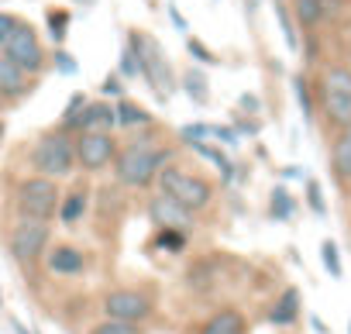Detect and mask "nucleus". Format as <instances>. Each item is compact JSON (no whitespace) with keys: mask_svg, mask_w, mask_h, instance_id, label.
<instances>
[{"mask_svg":"<svg viewBox=\"0 0 351 334\" xmlns=\"http://www.w3.org/2000/svg\"><path fill=\"white\" fill-rule=\"evenodd\" d=\"M138 73H141V69H138V56H134V52H131V45H128V49L121 52V76H128V80H131V76H138Z\"/></svg>","mask_w":351,"mask_h":334,"instance_id":"f704fd0d","label":"nucleus"},{"mask_svg":"<svg viewBox=\"0 0 351 334\" xmlns=\"http://www.w3.org/2000/svg\"><path fill=\"white\" fill-rule=\"evenodd\" d=\"M90 334H138V331H134V324H124V320H104Z\"/></svg>","mask_w":351,"mask_h":334,"instance_id":"2f4dec72","label":"nucleus"},{"mask_svg":"<svg viewBox=\"0 0 351 334\" xmlns=\"http://www.w3.org/2000/svg\"><path fill=\"white\" fill-rule=\"evenodd\" d=\"M4 56H8L14 66H21L25 73H42V69H45V49H42V42H38V35H35L32 25H21V21H18V28H14L11 38H8Z\"/></svg>","mask_w":351,"mask_h":334,"instance_id":"0eeeda50","label":"nucleus"},{"mask_svg":"<svg viewBox=\"0 0 351 334\" xmlns=\"http://www.w3.org/2000/svg\"><path fill=\"white\" fill-rule=\"evenodd\" d=\"M348 334H351V324H348Z\"/></svg>","mask_w":351,"mask_h":334,"instance_id":"c03bdc74","label":"nucleus"},{"mask_svg":"<svg viewBox=\"0 0 351 334\" xmlns=\"http://www.w3.org/2000/svg\"><path fill=\"white\" fill-rule=\"evenodd\" d=\"M293 211H296L293 197H289L282 187L272 190V217H276V221H286V217H293Z\"/></svg>","mask_w":351,"mask_h":334,"instance_id":"b1692460","label":"nucleus"},{"mask_svg":"<svg viewBox=\"0 0 351 334\" xmlns=\"http://www.w3.org/2000/svg\"><path fill=\"white\" fill-rule=\"evenodd\" d=\"M282 176H289V180H296V176H303V169H296V165H289V169H286Z\"/></svg>","mask_w":351,"mask_h":334,"instance_id":"ea45409f","label":"nucleus"},{"mask_svg":"<svg viewBox=\"0 0 351 334\" xmlns=\"http://www.w3.org/2000/svg\"><path fill=\"white\" fill-rule=\"evenodd\" d=\"M86 104H90V100H86L83 93H73V100H69L66 110H62V131H73V128H76V117L83 114Z\"/></svg>","mask_w":351,"mask_h":334,"instance_id":"a878e982","label":"nucleus"},{"mask_svg":"<svg viewBox=\"0 0 351 334\" xmlns=\"http://www.w3.org/2000/svg\"><path fill=\"white\" fill-rule=\"evenodd\" d=\"M190 148H197L204 158H210V162L217 165V169H221V176H224V180H231V176H234V165H231V158H228L221 148H214V145H207V141H193Z\"/></svg>","mask_w":351,"mask_h":334,"instance_id":"412c9836","label":"nucleus"},{"mask_svg":"<svg viewBox=\"0 0 351 334\" xmlns=\"http://www.w3.org/2000/svg\"><path fill=\"white\" fill-rule=\"evenodd\" d=\"M180 138H183L186 145L207 141V138H214V128H210V124H186V128H180Z\"/></svg>","mask_w":351,"mask_h":334,"instance_id":"cd10ccee","label":"nucleus"},{"mask_svg":"<svg viewBox=\"0 0 351 334\" xmlns=\"http://www.w3.org/2000/svg\"><path fill=\"white\" fill-rule=\"evenodd\" d=\"M45 265H49V272H56V276H76V272H83L86 259H83V252L73 248V245H56V248L45 255Z\"/></svg>","mask_w":351,"mask_h":334,"instance_id":"f8f14e48","label":"nucleus"},{"mask_svg":"<svg viewBox=\"0 0 351 334\" xmlns=\"http://www.w3.org/2000/svg\"><path fill=\"white\" fill-rule=\"evenodd\" d=\"M293 86H296V100H300V110H303V117L310 121V117H313V104H310V90H306V80H303V76H296V80H293Z\"/></svg>","mask_w":351,"mask_h":334,"instance_id":"7c9ffc66","label":"nucleus"},{"mask_svg":"<svg viewBox=\"0 0 351 334\" xmlns=\"http://www.w3.org/2000/svg\"><path fill=\"white\" fill-rule=\"evenodd\" d=\"M66 25H69V14H66V11H49V32H52V42H66Z\"/></svg>","mask_w":351,"mask_h":334,"instance_id":"c85d7f7f","label":"nucleus"},{"mask_svg":"<svg viewBox=\"0 0 351 334\" xmlns=\"http://www.w3.org/2000/svg\"><path fill=\"white\" fill-rule=\"evenodd\" d=\"M306 207L317 214V217H324L327 214V204H324V193H320V187L313 183V180H306Z\"/></svg>","mask_w":351,"mask_h":334,"instance_id":"c756f323","label":"nucleus"},{"mask_svg":"<svg viewBox=\"0 0 351 334\" xmlns=\"http://www.w3.org/2000/svg\"><path fill=\"white\" fill-rule=\"evenodd\" d=\"M241 107H245V110H258V97H248V93H245V97H241Z\"/></svg>","mask_w":351,"mask_h":334,"instance_id":"58836bf2","label":"nucleus"},{"mask_svg":"<svg viewBox=\"0 0 351 334\" xmlns=\"http://www.w3.org/2000/svg\"><path fill=\"white\" fill-rule=\"evenodd\" d=\"M320 100L334 124H341V128L351 124V69H344V66L327 69L320 80Z\"/></svg>","mask_w":351,"mask_h":334,"instance_id":"423d86ee","label":"nucleus"},{"mask_svg":"<svg viewBox=\"0 0 351 334\" xmlns=\"http://www.w3.org/2000/svg\"><path fill=\"white\" fill-rule=\"evenodd\" d=\"M18 214L21 217H32V221H52L59 214V187L56 180H45V176H32V180H21L18 187Z\"/></svg>","mask_w":351,"mask_h":334,"instance_id":"39448f33","label":"nucleus"},{"mask_svg":"<svg viewBox=\"0 0 351 334\" xmlns=\"http://www.w3.org/2000/svg\"><path fill=\"white\" fill-rule=\"evenodd\" d=\"M117 158V141L110 131H80L76 138V162L83 169L97 173L104 165H110Z\"/></svg>","mask_w":351,"mask_h":334,"instance_id":"1a4fd4ad","label":"nucleus"},{"mask_svg":"<svg viewBox=\"0 0 351 334\" xmlns=\"http://www.w3.org/2000/svg\"><path fill=\"white\" fill-rule=\"evenodd\" d=\"M276 18H279V28H282V35H286V45L296 52V49H300V42H296V28H293V21H289V11H286L282 0H276Z\"/></svg>","mask_w":351,"mask_h":334,"instance_id":"bb28decb","label":"nucleus"},{"mask_svg":"<svg viewBox=\"0 0 351 334\" xmlns=\"http://www.w3.org/2000/svg\"><path fill=\"white\" fill-rule=\"evenodd\" d=\"M183 90H186L190 100H197V104H207V100H210V93H207V76H204L200 69H186V73H183Z\"/></svg>","mask_w":351,"mask_h":334,"instance_id":"4be33fe9","label":"nucleus"},{"mask_svg":"<svg viewBox=\"0 0 351 334\" xmlns=\"http://www.w3.org/2000/svg\"><path fill=\"white\" fill-rule=\"evenodd\" d=\"M296 317H300V293L296 289H282L279 300L269 307V320L276 327H289V324H296Z\"/></svg>","mask_w":351,"mask_h":334,"instance_id":"f3484780","label":"nucleus"},{"mask_svg":"<svg viewBox=\"0 0 351 334\" xmlns=\"http://www.w3.org/2000/svg\"><path fill=\"white\" fill-rule=\"evenodd\" d=\"M32 165H35V173L45 176V180L73 176V169H76V141L66 131L45 134L35 145V152H32Z\"/></svg>","mask_w":351,"mask_h":334,"instance_id":"7ed1b4c3","label":"nucleus"},{"mask_svg":"<svg viewBox=\"0 0 351 334\" xmlns=\"http://www.w3.org/2000/svg\"><path fill=\"white\" fill-rule=\"evenodd\" d=\"M293 11L303 28H313L324 21V0H293Z\"/></svg>","mask_w":351,"mask_h":334,"instance_id":"6ab92c4d","label":"nucleus"},{"mask_svg":"<svg viewBox=\"0 0 351 334\" xmlns=\"http://www.w3.org/2000/svg\"><path fill=\"white\" fill-rule=\"evenodd\" d=\"M114 114H117V124H124V128H145V124H152V114L145 107L131 104V100H117Z\"/></svg>","mask_w":351,"mask_h":334,"instance_id":"a211bd4d","label":"nucleus"},{"mask_svg":"<svg viewBox=\"0 0 351 334\" xmlns=\"http://www.w3.org/2000/svg\"><path fill=\"white\" fill-rule=\"evenodd\" d=\"M100 90H104L107 97H121V93H124V86H121V80H117V76H107Z\"/></svg>","mask_w":351,"mask_h":334,"instance_id":"e433bc0d","label":"nucleus"},{"mask_svg":"<svg viewBox=\"0 0 351 334\" xmlns=\"http://www.w3.org/2000/svg\"><path fill=\"white\" fill-rule=\"evenodd\" d=\"M155 245H158V248H165V252H183V248H186V231L158 228V235H155Z\"/></svg>","mask_w":351,"mask_h":334,"instance_id":"5701e85b","label":"nucleus"},{"mask_svg":"<svg viewBox=\"0 0 351 334\" xmlns=\"http://www.w3.org/2000/svg\"><path fill=\"white\" fill-rule=\"evenodd\" d=\"M0 303H4V293H0Z\"/></svg>","mask_w":351,"mask_h":334,"instance_id":"37998d69","label":"nucleus"},{"mask_svg":"<svg viewBox=\"0 0 351 334\" xmlns=\"http://www.w3.org/2000/svg\"><path fill=\"white\" fill-rule=\"evenodd\" d=\"M86 214V193H69L59 200V221L62 224H76Z\"/></svg>","mask_w":351,"mask_h":334,"instance_id":"aec40b11","label":"nucleus"},{"mask_svg":"<svg viewBox=\"0 0 351 334\" xmlns=\"http://www.w3.org/2000/svg\"><path fill=\"white\" fill-rule=\"evenodd\" d=\"M186 49H190V56H197L204 66H214V62H217V56H214L204 42H197V38H190V42H186Z\"/></svg>","mask_w":351,"mask_h":334,"instance_id":"473e14b6","label":"nucleus"},{"mask_svg":"<svg viewBox=\"0 0 351 334\" xmlns=\"http://www.w3.org/2000/svg\"><path fill=\"white\" fill-rule=\"evenodd\" d=\"M18 28V18L14 14H0V56H4V49H8V38H11V32Z\"/></svg>","mask_w":351,"mask_h":334,"instance_id":"72a5a7b5","label":"nucleus"},{"mask_svg":"<svg viewBox=\"0 0 351 334\" xmlns=\"http://www.w3.org/2000/svg\"><path fill=\"white\" fill-rule=\"evenodd\" d=\"M214 138H221V141H228V145H238V134H234L231 128H214Z\"/></svg>","mask_w":351,"mask_h":334,"instance_id":"4c0bfd02","label":"nucleus"},{"mask_svg":"<svg viewBox=\"0 0 351 334\" xmlns=\"http://www.w3.org/2000/svg\"><path fill=\"white\" fill-rule=\"evenodd\" d=\"M128 45H131V52L138 56V69H141V76L148 80V86L155 90V97H158V100H169V93H172V76H169V59L162 56L158 42L148 38L145 32H131V35H128Z\"/></svg>","mask_w":351,"mask_h":334,"instance_id":"20e7f679","label":"nucleus"},{"mask_svg":"<svg viewBox=\"0 0 351 334\" xmlns=\"http://www.w3.org/2000/svg\"><path fill=\"white\" fill-rule=\"evenodd\" d=\"M104 313L107 320H124V324H141L152 313V303L138 289H114L104 296Z\"/></svg>","mask_w":351,"mask_h":334,"instance_id":"9d476101","label":"nucleus"},{"mask_svg":"<svg viewBox=\"0 0 351 334\" xmlns=\"http://www.w3.org/2000/svg\"><path fill=\"white\" fill-rule=\"evenodd\" d=\"M114 124H117V114L110 104H86L73 131H110Z\"/></svg>","mask_w":351,"mask_h":334,"instance_id":"4468645a","label":"nucleus"},{"mask_svg":"<svg viewBox=\"0 0 351 334\" xmlns=\"http://www.w3.org/2000/svg\"><path fill=\"white\" fill-rule=\"evenodd\" d=\"M330 165H334V176L341 183H351V124L341 128V134L334 141V152H330Z\"/></svg>","mask_w":351,"mask_h":334,"instance_id":"dca6fc26","label":"nucleus"},{"mask_svg":"<svg viewBox=\"0 0 351 334\" xmlns=\"http://www.w3.org/2000/svg\"><path fill=\"white\" fill-rule=\"evenodd\" d=\"M56 66H59L62 76H73V73H76V59H73L69 52H56Z\"/></svg>","mask_w":351,"mask_h":334,"instance_id":"c9c22d12","label":"nucleus"},{"mask_svg":"<svg viewBox=\"0 0 351 334\" xmlns=\"http://www.w3.org/2000/svg\"><path fill=\"white\" fill-rule=\"evenodd\" d=\"M0 138H4V124H0Z\"/></svg>","mask_w":351,"mask_h":334,"instance_id":"79ce46f5","label":"nucleus"},{"mask_svg":"<svg viewBox=\"0 0 351 334\" xmlns=\"http://www.w3.org/2000/svg\"><path fill=\"white\" fill-rule=\"evenodd\" d=\"M25 93H28V73L21 66H14L8 56H0V97L21 100Z\"/></svg>","mask_w":351,"mask_h":334,"instance_id":"ddd939ff","label":"nucleus"},{"mask_svg":"<svg viewBox=\"0 0 351 334\" xmlns=\"http://www.w3.org/2000/svg\"><path fill=\"white\" fill-rule=\"evenodd\" d=\"M148 217L155 228H172V231H190L193 228V211H186L183 204H176L165 193H155L148 200Z\"/></svg>","mask_w":351,"mask_h":334,"instance_id":"9b49d317","label":"nucleus"},{"mask_svg":"<svg viewBox=\"0 0 351 334\" xmlns=\"http://www.w3.org/2000/svg\"><path fill=\"white\" fill-rule=\"evenodd\" d=\"M14 331H18V334H35V331H28V327H25L21 320H14Z\"/></svg>","mask_w":351,"mask_h":334,"instance_id":"a19ab883","label":"nucleus"},{"mask_svg":"<svg viewBox=\"0 0 351 334\" xmlns=\"http://www.w3.org/2000/svg\"><path fill=\"white\" fill-rule=\"evenodd\" d=\"M49 221H32V217H21L11 231V255L18 262H35L38 255H45L49 248Z\"/></svg>","mask_w":351,"mask_h":334,"instance_id":"6e6552de","label":"nucleus"},{"mask_svg":"<svg viewBox=\"0 0 351 334\" xmlns=\"http://www.w3.org/2000/svg\"><path fill=\"white\" fill-rule=\"evenodd\" d=\"M169 148L165 145H152V141H131L117 152L114 158V176L121 187L131 190H145L158 180V173L169 165Z\"/></svg>","mask_w":351,"mask_h":334,"instance_id":"f257e3e1","label":"nucleus"},{"mask_svg":"<svg viewBox=\"0 0 351 334\" xmlns=\"http://www.w3.org/2000/svg\"><path fill=\"white\" fill-rule=\"evenodd\" d=\"M200 334H245V317H241V310L224 307L214 317H207V324L200 327Z\"/></svg>","mask_w":351,"mask_h":334,"instance_id":"2eb2a0df","label":"nucleus"},{"mask_svg":"<svg viewBox=\"0 0 351 334\" xmlns=\"http://www.w3.org/2000/svg\"><path fill=\"white\" fill-rule=\"evenodd\" d=\"M158 193L172 197L176 204H183L186 211H204L210 207L214 200V187L204 180V176H193V173H183V169H176V165H165V169L158 173Z\"/></svg>","mask_w":351,"mask_h":334,"instance_id":"f03ea898","label":"nucleus"},{"mask_svg":"<svg viewBox=\"0 0 351 334\" xmlns=\"http://www.w3.org/2000/svg\"><path fill=\"white\" fill-rule=\"evenodd\" d=\"M320 259H324V269H327L334 279H341V276H344V269H341V255H337V245H334L330 238L320 245Z\"/></svg>","mask_w":351,"mask_h":334,"instance_id":"393cba45","label":"nucleus"}]
</instances>
